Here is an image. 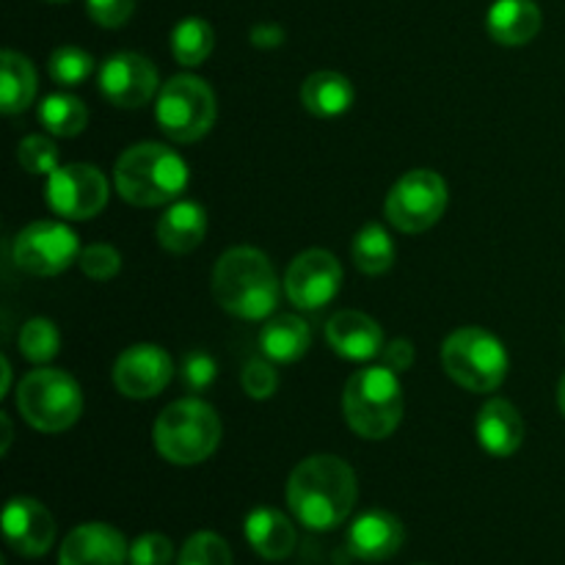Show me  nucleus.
I'll use <instances>...</instances> for the list:
<instances>
[{
	"label": "nucleus",
	"instance_id": "1",
	"mask_svg": "<svg viewBox=\"0 0 565 565\" xmlns=\"http://www.w3.org/2000/svg\"><path fill=\"white\" fill-rule=\"evenodd\" d=\"M356 472L337 456H309L287 480V505L292 516L315 533L334 530L356 505Z\"/></svg>",
	"mask_w": 565,
	"mask_h": 565
},
{
	"label": "nucleus",
	"instance_id": "2",
	"mask_svg": "<svg viewBox=\"0 0 565 565\" xmlns=\"http://www.w3.org/2000/svg\"><path fill=\"white\" fill-rule=\"evenodd\" d=\"M279 276L268 254L235 246L213 268V298L224 312L241 320H265L279 303Z\"/></svg>",
	"mask_w": 565,
	"mask_h": 565
},
{
	"label": "nucleus",
	"instance_id": "3",
	"mask_svg": "<svg viewBox=\"0 0 565 565\" xmlns=\"http://www.w3.org/2000/svg\"><path fill=\"white\" fill-rule=\"evenodd\" d=\"M114 182L119 196L132 207H160L174 204L188 188V166L166 143L143 141L121 152Z\"/></svg>",
	"mask_w": 565,
	"mask_h": 565
},
{
	"label": "nucleus",
	"instance_id": "4",
	"mask_svg": "<svg viewBox=\"0 0 565 565\" xmlns=\"http://www.w3.org/2000/svg\"><path fill=\"white\" fill-rule=\"evenodd\" d=\"M221 417L210 403L199 397H182L166 406L154 419L152 441L160 456L177 467L202 463L218 450L221 445Z\"/></svg>",
	"mask_w": 565,
	"mask_h": 565
},
{
	"label": "nucleus",
	"instance_id": "5",
	"mask_svg": "<svg viewBox=\"0 0 565 565\" xmlns=\"http://www.w3.org/2000/svg\"><path fill=\"white\" fill-rule=\"evenodd\" d=\"M342 412L348 428L370 441L386 439L403 419V386L395 370L364 367L348 379L342 392Z\"/></svg>",
	"mask_w": 565,
	"mask_h": 565
},
{
	"label": "nucleus",
	"instance_id": "6",
	"mask_svg": "<svg viewBox=\"0 0 565 565\" xmlns=\"http://www.w3.org/2000/svg\"><path fill=\"white\" fill-rule=\"evenodd\" d=\"M508 364L511 359H508L505 345L491 331L478 329V326H463L452 331L441 345L445 373L458 386L478 395L500 390L502 381L508 379Z\"/></svg>",
	"mask_w": 565,
	"mask_h": 565
},
{
	"label": "nucleus",
	"instance_id": "7",
	"mask_svg": "<svg viewBox=\"0 0 565 565\" xmlns=\"http://www.w3.org/2000/svg\"><path fill=\"white\" fill-rule=\"evenodd\" d=\"M17 412L42 434H64L81 419L83 392L64 370H31L17 386Z\"/></svg>",
	"mask_w": 565,
	"mask_h": 565
},
{
	"label": "nucleus",
	"instance_id": "8",
	"mask_svg": "<svg viewBox=\"0 0 565 565\" xmlns=\"http://www.w3.org/2000/svg\"><path fill=\"white\" fill-rule=\"evenodd\" d=\"M218 116L215 92L196 75H174L163 83L154 103V119L166 138L174 143H193L207 136Z\"/></svg>",
	"mask_w": 565,
	"mask_h": 565
},
{
	"label": "nucleus",
	"instance_id": "9",
	"mask_svg": "<svg viewBox=\"0 0 565 565\" xmlns=\"http://www.w3.org/2000/svg\"><path fill=\"white\" fill-rule=\"evenodd\" d=\"M447 210V182L430 169L406 171L386 196V221L397 232L419 235L430 230Z\"/></svg>",
	"mask_w": 565,
	"mask_h": 565
},
{
	"label": "nucleus",
	"instance_id": "10",
	"mask_svg": "<svg viewBox=\"0 0 565 565\" xmlns=\"http://www.w3.org/2000/svg\"><path fill=\"white\" fill-rule=\"evenodd\" d=\"M77 235L64 221H33L14 237L11 257L17 268L33 276H58L81 257Z\"/></svg>",
	"mask_w": 565,
	"mask_h": 565
},
{
	"label": "nucleus",
	"instance_id": "11",
	"mask_svg": "<svg viewBox=\"0 0 565 565\" xmlns=\"http://www.w3.org/2000/svg\"><path fill=\"white\" fill-rule=\"evenodd\" d=\"M44 196L61 218L86 221L103 213L108 204V180L97 166L66 163L47 177Z\"/></svg>",
	"mask_w": 565,
	"mask_h": 565
},
{
	"label": "nucleus",
	"instance_id": "12",
	"mask_svg": "<svg viewBox=\"0 0 565 565\" xmlns=\"http://www.w3.org/2000/svg\"><path fill=\"white\" fill-rule=\"evenodd\" d=\"M342 287V265L323 248H307L298 254L285 274V292L298 309H323Z\"/></svg>",
	"mask_w": 565,
	"mask_h": 565
},
{
	"label": "nucleus",
	"instance_id": "13",
	"mask_svg": "<svg viewBox=\"0 0 565 565\" xmlns=\"http://www.w3.org/2000/svg\"><path fill=\"white\" fill-rule=\"evenodd\" d=\"M99 92L116 108H143L160 92L158 70L141 53H116L99 66Z\"/></svg>",
	"mask_w": 565,
	"mask_h": 565
},
{
	"label": "nucleus",
	"instance_id": "14",
	"mask_svg": "<svg viewBox=\"0 0 565 565\" xmlns=\"http://www.w3.org/2000/svg\"><path fill=\"white\" fill-rule=\"evenodd\" d=\"M174 379V362L160 345H132L116 359L114 384L130 401L158 397Z\"/></svg>",
	"mask_w": 565,
	"mask_h": 565
},
{
	"label": "nucleus",
	"instance_id": "15",
	"mask_svg": "<svg viewBox=\"0 0 565 565\" xmlns=\"http://www.w3.org/2000/svg\"><path fill=\"white\" fill-rule=\"evenodd\" d=\"M3 535L22 557L47 555L55 541L53 513L31 497H14L3 508Z\"/></svg>",
	"mask_w": 565,
	"mask_h": 565
},
{
	"label": "nucleus",
	"instance_id": "16",
	"mask_svg": "<svg viewBox=\"0 0 565 565\" xmlns=\"http://www.w3.org/2000/svg\"><path fill=\"white\" fill-rule=\"evenodd\" d=\"M125 535L103 522H88L72 530L58 550V565H125L130 563Z\"/></svg>",
	"mask_w": 565,
	"mask_h": 565
},
{
	"label": "nucleus",
	"instance_id": "17",
	"mask_svg": "<svg viewBox=\"0 0 565 565\" xmlns=\"http://www.w3.org/2000/svg\"><path fill=\"white\" fill-rule=\"evenodd\" d=\"M406 530L390 511H367L348 530V550L364 563H384L403 550Z\"/></svg>",
	"mask_w": 565,
	"mask_h": 565
},
{
	"label": "nucleus",
	"instance_id": "18",
	"mask_svg": "<svg viewBox=\"0 0 565 565\" xmlns=\"http://www.w3.org/2000/svg\"><path fill=\"white\" fill-rule=\"evenodd\" d=\"M326 340L351 362H370L384 351V331L370 315L356 312V309H342L326 323Z\"/></svg>",
	"mask_w": 565,
	"mask_h": 565
},
{
	"label": "nucleus",
	"instance_id": "19",
	"mask_svg": "<svg viewBox=\"0 0 565 565\" xmlns=\"http://www.w3.org/2000/svg\"><path fill=\"white\" fill-rule=\"evenodd\" d=\"M475 434H478V445L489 456L511 458L524 445V419L511 401L491 397L480 408Z\"/></svg>",
	"mask_w": 565,
	"mask_h": 565
},
{
	"label": "nucleus",
	"instance_id": "20",
	"mask_svg": "<svg viewBox=\"0 0 565 565\" xmlns=\"http://www.w3.org/2000/svg\"><path fill=\"white\" fill-rule=\"evenodd\" d=\"M204 235H207V213L202 204L191 202V199H177L154 226V237L171 254L196 252Z\"/></svg>",
	"mask_w": 565,
	"mask_h": 565
},
{
	"label": "nucleus",
	"instance_id": "21",
	"mask_svg": "<svg viewBox=\"0 0 565 565\" xmlns=\"http://www.w3.org/2000/svg\"><path fill=\"white\" fill-rule=\"evenodd\" d=\"M541 9L535 0H497L486 14V31L497 44L522 47L541 31Z\"/></svg>",
	"mask_w": 565,
	"mask_h": 565
},
{
	"label": "nucleus",
	"instance_id": "22",
	"mask_svg": "<svg viewBox=\"0 0 565 565\" xmlns=\"http://www.w3.org/2000/svg\"><path fill=\"white\" fill-rule=\"evenodd\" d=\"M246 539L252 550L265 561H285L296 550V527L290 519L276 508H254L246 516Z\"/></svg>",
	"mask_w": 565,
	"mask_h": 565
},
{
	"label": "nucleus",
	"instance_id": "23",
	"mask_svg": "<svg viewBox=\"0 0 565 565\" xmlns=\"http://www.w3.org/2000/svg\"><path fill=\"white\" fill-rule=\"evenodd\" d=\"M353 99H356L353 83L340 72H312L301 86V105L318 119H337V116L348 114Z\"/></svg>",
	"mask_w": 565,
	"mask_h": 565
},
{
	"label": "nucleus",
	"instance_id": "24",
	"mask_svg": "<svg viewBox=\"0 0 565 565\" xmlns=\"http://www.w3.org/2000/svg\"><path fill=\"white\" fill-rule=\"evenodd\" d=\"M312 331L298 315H279L270 318L259 331V348L276 364L298 362L309 351Z\"/></svg>",
	"mask_w": 565,
	"mask_h": 565
},
{
	"label": "nucleus",
	"instance_id": "25",
	"mask_svg": "<svg viewBox=\"0 0 565 565\" xmlns=\"http://www.w3.org/2000/svg\"><path fill=\"white\" fill-rule=\"evenodd\" d=\"M36 97V70L31 61L14 50L0 55V110L9 116L22 114Z\"/></svg>",
	"mask_w": 565,
	"mask_h": 565
},
{
	"label": "nucleus",
	"instance_id": "26",
	"mask_svg": "<svg viewBox=\"0 0 565 565\" xmlns=\"http://www.w3.org/2000/svg\"><path fill=\"white\" fill-rule=\"evenodd\" d=\"M39 121L47 132L58 138H75L86 130L88 125V108L83 105V99H77L75 94H47V97L39 103Z\"/></svg>",
	"mask_w": 565,
	"mask_h": 565
},
{
	"label": "nucleus",
	"instance_id": "27",
	"mask_svg": "<svg viewBox=\"0 0 565 565\" xmlns=\"http://www.w3.org/2000/svg\"><path fill=\"white\" fill-rule=\"evenodd\" d=\"M351 257L362 274L381 276L395 265V241L381 224H367L353 237Z\"/></svg>",
	"mask_w": 565,
	"mask_h": 565
},
{
	"label": "nucleus",
	"instance_id": "28",
	"mask_svg": "<svg viewBox=\"0 0 565 565\" xmlns=\"http://www.w3.org/2000/svg\"><path fill=\"white\" fill-rule=\"evenodd\" d=\"M215 47V31L202 17H185L171 31V55L182 66H199L210 58Z\"/></svg>",
	"mask_w": 565,
	"mask_h": 565
},
{
	"label": "nucleus",
	"instance_id": "29",
	"mask_svg": "<svg viewBox=\"0 0 565 565\" xmlns=\"http://www.w3.org/2000/svg\"><path fill=\"white\" fill-rule=\"evenodd\" d=\"M17 345H20V353L31 364H47L58 356L61 348V334L55 329L53 320L47 318H31L20 329V337H17Z\"/></svg>",
	"mask_w": 565,
	"mask_h": 565
},
{
	"label": "nucleus",
	"instance_id": "30",
	"mask_svg": "<svg viewBox=\"0 0 565 565\" xmlns=\"http://www.w3.org/2000/svg\"><path fill=\"white\" fill-rule=\"evenodd\" d=\"M47 72L58 86H81L88 81V75L94 72V58L92 53H86L83 47L75 44H64V47L55 50L47 61Z\"/></svg>",
	"mask_w": 565,
	"mask_h": 565
},
{
	"label": "nucleus",
	"instance_id": "31",
	"mask_svg": "<svg viewBox=\"0 0 565 565\" xmlns=\"http://www.w3.org/2000/svg\"><path fill=\"white\" fill-rule=\"evenodd\" d=\"M177 565H232V550L221 535L210 533H193L180 550Z\"/></svg>",
	"mask_w": 565,
	"mask_h": 565
},
{
	"label": "nucleus",
	"instance_id": "32",
	"mask_svg": "<svg viewBox=\"0 0 565 565\" xmlns=\"http://www.w3.org/2000/svg\"><path fill=\"white\" fill-rule=\"evenodd\" d=\"M17 160L28 174L50 177L61 166L58 147L44 136H25L17 147Z\"/></svg>",
	"mask_w": 565,
	"mask_h": 565
},
{
	"label": "nucleus",
	"instance_id": "33",
	"mask_svg": "<svg viewBox=\"0 0 565 565\" xmlns=\"http://www.w3.org/2000/svg\"><path fill=\"white\" fill-rule=\"evenodd\" d=\"M77 265H81V270L88 279L108 281L121 270V257L114 246H108V243H92V246H86L81 252Z\"/></svg>",
	"mask_w": 565,
	"mask_h": 565
},
{
	"label": "nucleus",
	"instance_id": "34",
	"mask_svg": "<svg viewBox=\"0 0 565 565\" xmlns=\"http://www.w3.org/2000/svg\"><path fill=\"white\" fill-rule=\"evenodd\" d=\"M130 565H171L174 544L160 533H143L130 544Z\"/></svg>",
	"mask_w": 565,
	"mask_h": 565
},
{
	"label": "nucleus",
	"instance_id": "35",
	"mask_svg": "<svg viewBox=\"0 0 565 565\" xmlns=\"http://www.w3.org/2000/svg\"><path fill=\"white\" fill-rule=\"evenodd\" d=\"M243 390L254 401H268L279 390V373L274 370V364L265 362V359H252V362L243 367Z\"/></svg>",
	"mask_w": 565,
	"mask_h": 565
},
{
	"label": "nucleus",
	"instance_id": "36",
	"mask_svg": "<svg viewBox=\"0 0 565 565\" xmlns=\"http://www.w3.org/2000/svg\"><path fill=\"white\" fill-rule=\"evenodd\" d=\"M86 11L97 25L121 28L136 11V0H86Z\"/></svg>",
	"mask_w": 565,
	"mask_h": 565
},
{
	"label": "nucleus",
	"instance_id": "37",
	"mask_svg": "<svg viewBox=\"0 0 565 565\" xmlns=\"http://www.w3.org/2000/svg\"><path fill=\"white\" fill-rule=\"evenodd\" d=\"M215 373H218V370H215L213 356L204 351H191L185 356V362H182V381H185L188 390L193 392L207 390L215 381Z\"/></svg>",
	"mask_w": 565,
	"mask_h": 565
},
{
	"label": "nucleus",
	"instance_id": "38",
	"mask_svg": "<svg viewBox=\"0 0 565 565\" xmlns=\"http://www.w3.org/2000/svg\"><path fill=\"white\" fill-rule=\"evenodd\" d=\"M381 364L390 370H395L397 375L406 373V370H412V364H414V345L408 340H403V337L386 342L384 351H381Z\"/></svg>",
	"mask_w": 565,
	"mask_h": 565
},
{
	"label": "nucleus",
	"instance_id": "39",
	"mask_svg": "<svg viewBox=\"0 0 565 565\" xmlns=\"http://www.w3.org/2000/svg\"><path fill=\"white\" fill-rule=\"evenodd\" d=\"M285 28L274 25V22H265V25H257L252 31V44L259 50H274L285 42Z\"/></svg>",
	"mask_w": 565,
	"mask_h": 565
},
{
	"label": "nucleus",
	"instance_id": "40",
	"mask_svg": "<svg viewBox=\"0 0 565 565\" xmlns=\"http://www.w3.org/2000/svg\"><path fill=\"white\" fill-rule=\"evenodd\" d=\"M0 373H3V384H0V397L9 395V386H11V364L9 359H0Z\"/></svg>",
	"mask_w": 565,
	"mask_h": 565
},
{
	"label": "nucleus",
	"instance_id": "41",
	"mask_svg": "<svg viewBox=\"0 0 565 565\" xmlns=\"http://www.w3.org/2000/svg\"><path fill=\"white\" fill-rule=\"evenodd\" d=\"M0 423H3V428H6L3 452H9V445H11V419H9V414H3V417H0Z\"/></svg>",
	"mask_w": 565,
	"mask_h": 565
},
{
	"label": "nucleus",
	"instance_id": "42",
	"mask_svg": "<svg viewBox=\"0 0 565 565\" xmlns=\"http://www.w3.org/2000/svg\"><path fill=\"white\" fill-rule=\"evenodd\" d=\"M557 403H561V412L565 417V375L561 379V390H557Z\"/></svg>",
	"mask_w": 565,
	"mask_h": 565
},
{
	"label": "nucleus",
	"instance_id": "43",
	"mask_svg": "<svg viewBox=\"0 0 565 565\" xmlns=\"http://www.w3.org/2000/svg\"><path fill=\"white\" fill-rule=\"evenodd\" d=\"M53 3H64V0H53Z\"/></svg>",
	"mask_w": 565,
	"mask_h": 565
}]
</instances>
